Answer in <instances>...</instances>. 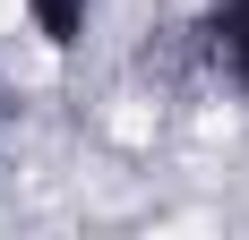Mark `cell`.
Returning a JSON list of instances; mask_svg holds the SVG:
<instances>
[{
    "instance_id": "1",
    "label": "cell",
    "mask_w": 249,
    "mask_h": 240,
    "mask_svg": "<svg viewBox=\"0 0 249 240\" xmlns=\"http://www.w3.org/2000/svg\"><path fill=\"white\" fill-rule=\"evenodd\" d=\"M198 43H206V60H215V77L249 103V0H206Z\"/></svg>"
},
{
    "instance_id": "2",
    "label": "cell",
    "mask_w": 249,
    "mask_h": 240,
    "mask_svg": "<svg viewBox=\"0 0 249 240\" xmlns=\"http://www.w3.org/2000/svg\"><path fill=\"white\" fill-rule=\"evenodd\" d=\"M18 17L35 26V43L43 51H86V34H95V0H18Z\"/></svg>"
},
{
    "instance_id": "3",
    "label": "cell",
    "mask_w": 249,
    "mask_h": 240,
    "mask_svg": "<svg viewBox=\"0 0 249 240\" xmlns=\"http://www.w3.org/2000/svg\"><path fill=\"white\" fill-rule=\"evenodd\" d=\"M0 120H9V95H0Z\"/></svg>"
}]
</instances>
